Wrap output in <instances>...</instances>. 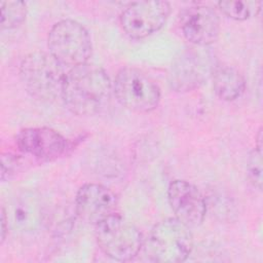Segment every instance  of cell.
<instances>
[{
  "instance_id": "obj_1",
  "label": "cell",
  "mask_w": 263,
  "mask_h": 263,
  "mask_svg": "<svg viewBox=\"0 0 263 263\" xmlns=\"http://www.w3.org/2000/svg\"><path fill=\"white\" fill-rule=\"evenodd\" d=\"M112 90L106 71L95 64L85 63L66 72L61 98L71 112L90 116L105 108Z\"/></svg>"
},
{
  "instance_id": "obj_2",
  "label": "cell",
  "mask_w": 263,
  "mask_h": 263,
  "mask_svg": "<svg viewBox=\"0 0 263 263\" xmlns=\"http://www.w3.org/2000/svg\"><path fill=\"white\" fill-rule=\"evenodd\" d=\"M142 249L147 259L153 262H183L193 249L190 227L178 219L162 220L150 230Z\"/></svg>"
},
{
  "instance_id": "obj_3",
  "label": "cell",
  "mask_w": 263,
  "mask_h": 263,
  "mask_svg": "<svg viewBox=\"0 0 263 263\" xmlns=\"http://www.w3.org/2000/svg\"><path fill=\"white\" fill-rule=\"evenodd\" d=\"M64 66L50 53L34 51L24 58L20 66L21 80L26 90L39 101L50 102L62 96Z\"/></svg>"
},
{
  "instance_id": "obj_4",
  "label": "cell",
  "mask_w": 263,
  "mask_h": 263,
  "mask_svg": "<svg viewBox=\"0 0 263 263\" xmlns=\"http://www.w3.org/2000/svg\"><path fill=\"white\" fill-rule=\"evenodd\" d=\"M96 238L101 250L117 261L134 259L144 241L137 226L115 213L96 224Z\"/></svg>"
},
{
  "instance_id": "obj_5",
  "label": "cell",
  "mask_w": 263,
  "mask_h": 263,
  "mask_svg": "<svg viewBox=\"0 0 263 263\" xmlns=\"http://www.w3.org/2000/svg\"><path fill=\"white\" fill-rule=\"evenodd\" d=\"M49 53L64 67L87 63L91 54V41L87 30L73 20L55 23L48 34Z\"/></svg>"
},
{
  "instance_id": "obj_6",
  "label": "cell",
  "mask_w": 263,
  "mask_h": 263,
  "mask_svg": "<svg viewBox=\"0 0 263 263\" xmlns=\"http://www.w3.org/2000/svg\"><path fill=\"white\" fill-rule=\"evenodd\" d=\"M117 101L135 112H150L160 101V88L157 83L142 70L125 67L118 71L113 83Z\"/></svg>"
},
{
  "instance_id": "obj_7",
  "label": "cell",
  "mask_w": 263,
  "mask_h": 263,
  "mask_svg": "<svg viewBox=\"0 0 263 263\" xmlns=\"http://www.w3.org/2000/svg\"><path fill=\"white\" fill-rule=\"evenodd\" d=\"M171 13L166 1H140L129 3L120 14V25L132 38H145L158 31Z\"/></svg>"
},
{
  "instance_id": "obj_8",
  "label": "cell",
  "mask_w": 263,
  "mask_h": 263,
  "mask_svg": "<svg viewBox=\"0 0 263 263\" xmlns=\"http://www.w3.org/2000/svg\"><path fill=\"white\" fill-rule=\"evenodd\" d=\"M179 23L184 37L195 45H210L219 37V16L208 5L196 3L183 8L179 14Z\"/></svg>"
},
{
  "instance_id": "obj_9",
  "label": "cell",
  "mask_w": 263,
  "mask_h": 263,
  "mask_svg": "<svg viewBox=\"0 0 263 263\" xmlns=\"http://www.w3.org/2000/svg\"><path fill=\"white\" fill-rule=\"evenodd\" d=\"M213 69L204 52L190 48L178 57L171 66L170 85L176 91L193 90L206 80Z\"/></svg>"
},
{
  "instance_id": "obj_10",
  "label": "cell",
  "mask_w": 263,
  "mask_h": 263,
  "mask_svg": "<svg viewBox=\"0 0 263 263\" xmlns=\"http://www.w3.org/2000/svg\"><path fill=\"white\" fill-rule=\"evenodd\" d=\"M168 203L176 219L188 227L200 225L204 219L206 205L200 190L184 180L173 181L167 188Z\"/></svg>"
},
{
  "instance_id": "obj_11",
  "label": "cell",
  "mask_w": 263,
  "mask_h": 263,
  "mask_svg": "<svg viewBox=\"0 0 263 263\" xmlns=\"http://www.w3.org/2000/svg\"><path fill=\"white\" fill-rule=\"evenodd\" d=\"M15 142L21 151L42 161L58 159L67 148L66 139L54 129L45 126L21 129Z\"/></svg>"
},
{
  "instance_id": "obj_12",
  "label": "cell",
  "mask_w": 263,
  "mask_h": 263,
  "mask_svg": "<svg viewBox=\"0 0 263 263\" xmlns=\"http://www.w3.org/2000/svg\"><path fill=\"white\" fill-rule=\"evenodd\" d=\"M117 196L101 184L88 183L79 188L75 197L77 215L84 221L97 224L115 213Z\"/></svg>"
},
{
  "instance_id": "obj_13",
  "label": "cell",
  "mask_w": 263,
  "mask_h": 263,
  "mask_svg": "<svg viewBox=\"0 0 263 263\" xmlns=\"http://www.w3.org/2000/svg\"><path fill=\"white\" fill-rule=\"evenodd\" d=\"M6 215L13 227L24 232H31L38 228L43 217L39 198L30 191L22 192L13 197Z\"/></svg>"
},
{
  "instance_id": "obj_14",
  "label": "cell",
  "mask_w": 263,
  "mask_h": 263,
  "mask_svg": "<svg viewBox=\"0 0 263 263\" xmlns=\"http://www.w3.org/2000/svg\"><path fill=\"white\" fill-rule=\"evenodd\" d=\"M211 76L216 95L224 101H234L245 91V78L232 66H215Z\"/></svg>"
},
{
  "instance_id": "obj_15",
  "label": "cell",
  "mask_w": 263,
  "mask_h": 263,
  "mask_svg": "<svg viewBox=\"0 0 263 263\" xmlns=\"http://www.w3.org/2000/svg\"><path fill=\"white\" fill-rule=\"evenodd\" d=\"M261 1H220L218 6L220 10L227 16L236 20L245 21L254 15H257L261 10Z\"/></svg>"
},
{
  "instance_id": "obj_16",
  "label": "cell",
  "mask_w": 263,
  "mask_h": 263,
  "mask_svg": "<svg viewBox=\"0 0 263 263\" xmlns=\"http://www.w3.org/2000/svg\"><path fill=\"white\" fill-rule=\"evenodd\" d=\"M27 6L23 1L1 2V28L13 29L18 27L26 18Z\"/></svg>"
},
{
  "instance_id": "obj_17",
  "label": "cell",
  "mask_w": 263,
  "mask_h": 263,
  "mask_svg": "<svg viewBox=\"0 0 263 263\" xmlns=\"http://www.w3.org/2000/svg\"><path fill=\"white\" fill-rule=\"evenodd\" d=\"M248 176L255 187L262 188V150L255 148L249 155L247 164Z\"/></svg>"
},
{
  "instance_id": "obj_18",
  "label": "cell",
  "mask_w": 263,
  "mask_h": 263,
  "mask_svg": "<svg viewBox=\"0 0 263 263\" xmlns=\"http://www.w3.org/2000/svg\"><path fill=\"white\" fill-rule=\"evenodd\" d=\"M1 158V179L2 181H4L5 179H9L11 176L14 175L15 171H17L18 168L20 161L14 155L9 153L3 154Z\"/></svg>"
},
{
  "instance_id": "obj_19",
  "label": "cell",
  "mask_w": 263,
  "mask_h": 263,
  "mask_svg": "<svg viewBox=\"0 0 263 263\" xmlns=\"http://www.w3.org/2000/svg\"><path fill=\"white\" fill-rule=\"evenodd\" d=\"M6 225H8V219H7L5 209L2 208L1 210V242H3L6 236V231L8 229V226L6 227Z\"/></svg>"
}]
</instances>
